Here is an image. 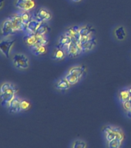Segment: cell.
<instances>
[{"mask_svg":"<svg viewBox=\"0 0 131 148\" xmlns=\"http://www.w3.org/2000/svg\"><path fill=\"white\" fill-rule=\"evenodd\" d=\"M12 60L13 66L16 69H20V70H25L29 68V59L24 53H15L12 58Z\"/></svg>","mask_w":131,"mask_h":148,"instance_id":"2","label":"cell"},{"mask_svg":"<svg viewBox=\"0 0 131 148\" xmlns=\"http://www.w3.org/2000/svg\"><path fill=\"white\" fill-rule=\"evenodd\" d=\"M122 106H123V108L124 110L126 112L128 110H130L131 109V99H128L127 101L123 102L122 103Z\"/></svg>","mask_w":131,"mask_h":148,"instance_id":"30","label":"cell"},{"mask_svg":"<svg viewBox=\"0 0 131 148\" xmlns=\"http://www.w3.org/2000/svg\"><path fill=\"white\" fill-rule=\"evenodd\" d=\"M0 32L2 37L12 36V35L16 34L17 32L9 17L5 18L2 23V25L0 27Z\"/></svg>","mask_w":131,"mask_h":148,"instance_id":"5","label":"cell"},{"mask_svg":"<svg viewBox=\"0 0 131 148\" xmlns=\"http://www.w3.org/2000/svg\"><path fill=\"white\" fill-rule=\"evenodd\" d=\"M8 110L12 114L20 113L22 111L21 109V98L16 96L9 104V106L7 107Z\"/></svg>","mask_w":131,"mask_h":148,"instance_id":"11","label":"cell"},{"mask_svg":"<svg viewBox=\"0 0 131 148\" xmlns=\"http://www.w3.org/2000/svg\"><path fill=\"white\" fill-rule=\"evenodd\" d=\"M40 35H38L36 33H26L25 36L23 37V42H25L26 46L29 47L36 45L38 41H39Z\"/></svg>","mask_w":131,"mask_h":148,"instance_id":"12","label":"cell"},{"mask_svg":"<svg viewBox=\"0 0 131 148\" xmlns=\"http://www.w3.org/2000/svg\"><path fill=\"white\" fill-rule=\"evenodd\" d=\"M3 2H4V1H3V0H0V8H2Z\"/></svg>","mask_w":131,"mask_h":148,"instance_id":"32","label":"cell"},{"mask_svg":"<svg viewBox=\"0 0 131 148\" xmlns=\"http://www.w3.org/2000/svg\"><path fill=\"white\" fill-rule=\"evenodd\" d=\"M79 28L80 27H77V26L70 27L64 33L68 36L70 39H72L73 41L79 40Z\"/></svg>","mask_w":131,"mask_h":148,"instance_id":"17","label":"cell"},{"mask_svg":"<svg viewBox=\"0 0 131 148\" xmlns=\"http://www.w3.org/2000/svg\"><path fill=\"white\" fill-rule=\"evenodd\" d=\"M67 56V55L66 51L62 48H60V47H58V46H56L54 49V50H53V53H52V58H53V60H64Z\"/></svg>","mask_w":131,"mask_h":148,"instance_id":"16","label":"cell"},{"mask_svg":"<svg viewBox=\"0 0 131 148\" xmlns=\"http://www.w3.org/2000/svg\"><path fill=\"white\" fill-rule=\"evenodd\" d=\"M73 40L72 39H70L68 36L67 35L63 34L62 36L60 37V39H59V41H58V47H60V48H65L66 46H69V44L71 43Z\"/></svg>","mask_w":131,"mask_h":148,"instance_id":"21","label":"cell"},{"mask_svg":"<svg viewBox=\"0 0 131 148\" xmlns=\"http://www.w3.org/2000/svg\"><path fill=\"white\" fill-rule=\"evenodd\" d=\"M33 17L42 23H47L52 18V14L48 9L45 8H40L33 15Z\"/></svg>","mask_w":131,"mask_h":148,"instance_id":"8","label":"cell"},{"mask_svg":"<svg viewBox=\"0 0 131 148\" xmlns=\"http://www.w3.org/2000/svg\"><path fill=\"white\" fill-rule=\"evenodd\" d=\"M128 90H129L130 95V97H131V86H130V87H129V88H128Z\"/></svg>","mask_w":131,"mask_h":148,"instance_id":"33","label":"cell"},{"mask_svg":"<svg viewBox=\"0 0 131 148\" xmlns=\"http://www.w3.org/2000/svg\"><path fill=\"white\" fill-rule=\"evenodd\" d=\"M19 89L17 86L11 82H4L0 85V93L9 92V93H15L17 94Z\"/></svg>","mask_w":131,"mask_h":148,"instance_id":"10","label":"cell"},{"mask_svg":"<svg viewBox=\"0 0 131 148\" xmlns=\"http://www.w3.org/2000/svg\"><path fill=\"white\" fill-rule=\"evenodd\" d=\"M63 49L66 51L67 56L69 57H76L80 55L81 53H83L81 50L80 43L79 42V40L73 41L69 46L63 48Z\"/></svg>","mask_w":131,"mask_h":148,"instance_id":"6","label":"cell"},{"mask_svg":"<svg viewBox=\"0 0 131 148\" xmlns=\"http://www.w3.org/2000/svg\"><path fill=\"white\" fill-rule=\"evenodd\" d=\"M94 33V29L91 25H83L79 28V42L82 43L92 39Z\"/></svg>","mask_w":131,"mask_h":148,"instance_id":"4","label":"cell"},{"mask_svg":"<svg viewBox=\"0 0 131 148\" xmlns=\"http://www.w3.org/2000/svg\"><path fill=\"white\" fill-rule=\"evenodd\" d=\"M31 103L30 102L26 99H21V109L22 111H26L29 110Z\"/></svg>","mask_w":131,"mask_h":148,"instance_id":"29","label":"cell"},{"mask_svg":"<svg viewBox=\"0 0 131 148\" xmlns=\"http://www.w3.org/2000/svg\"><path fill=\"white\" fill-rule=\"evenodd\" d=\"M9 18L13 24V26L16 32H19L21 31H25V26H24V24H23L22 18H21L20 12L12 14L9 16Z\"/></svg>","mask_w":131,"mask_h":148,"instance_id":"9","label":"cell"},{"mask_svg":"<svg viewBox=\"0 0 131 148\" xmlns=\"http://www.w3.org/2000/svg\"><path fill=\"white\" fill-rule=\"evenodd\" d=\"M50 31V27L49 26L47 23H42L39 28L36 32L38 35H42V36H46V34Z\"/></svg>","mask_w":131,"mask_h":148,"instance_id":"26","label":"cell"},{"mask_svg":"<svg viewBox=\"0 0 131 148\" xmlns=\"http://www.w3.org/2000/svg\"><path fill=\"white\" fill-rule=\"evenodd\" d=\"M86 72V68L83 66H74L70 67V69H69V73L75 74L76 76H78L79 77L82 78L83 76L84 75Z\"/></svg>","mask_w":131,"mask_h":148,"instance_id":"19","label":"cell"},{"mask_svg":"<svg viewBox=\"0 0 131 148\" xmlns=\"http://www.w3.org/2000/svg\"><path fill=\"white\" fill-rule=\"evenodd\" d=\"M122 143L123 140H120L118 139H114V140L107 141V147L110 148H119L121 147Z\"/></svg>","mask_w":131,"mask_h":148,"instance_id":"28","label":"cell"},{"mask_svg":"<svg viewBox=\"0 0 131 148\" xmlns=\"http://www.w3.org/2000/svg\"><path fill=\"white\" fill-rule=\"evenodd\" d=\"M97 45V41L95 37H93L92 39H89L87 41L80 43V47L82 53H86L90 50H93Z\"/></svg>","mask_w":131,"mask_h":148,"instance_id":"15","label":"cell"},{"mask_svg":"<svg viewBox=\"0 0 131 148\" xmlns=\"http://www.w3.org/2000/svg\"><path fill=\"white\" fill-rule=\"evenodd\" d=\"M30 49H31V52L32 53V54H34L35 56H37L44 55L47 52L46 46H43V45H35V46L30 47Z\"/></svg>","mask_w":131,"mask_h":148,"instance_id":"18","label":"cell"},{"mask_svg":"<svg viewBox=\"0 0 131 148\" xmlns=\"http://www.w3.org/2000/svg\"><path fill=\"white\" fill-rule=\"evenodd\" d=\"M17 96L15 93H9V92H4L0 93V104L4 107H8L12 100Z\"/></svg>","mask_w":131,"mask_h":148,"instance_id":"14","label":"cell"},{"mask_svg":"<svg viewBox=\"0 0 131 148\" xmlns=\"http://www.w3.org/2000/svg\"><path fill=\"white\" fill-rule=\"evenodd\" d=\"M65 78L68 81V83L70 84V85H75L76 83H78L79 81L80 80L81 78L80 77H79L78 76H76L75 74H73V73H68L65 76Z\"/></svg>","mask_w":131,"mask_h":148,"instance_id":"24","label":"cell"},{"mask_svg":"<svg viewBox=\"0 0 131 148\" xmlns=\"http://www.w3.org/2000/svg\"><path fill=\"white\" fill-rule=\"evenodd\" d=\"M20 16L21 18H22V20H23V24H24V26L25 28V26L28 25V23H29L30 20L32 19L33 16L31 15L29 12L28 11H21Z\"/></svg>","mask_w":131,"mask_h":148,"instance_id":"25","label":"cell"},{"mask_svg":"<svg viewBox=\"0 0 131 148\" xmlns=\"http://www.w3.org/2000/svg\"><path fill=\"white\" fill-rule=\"evenodd\" d=\"M41 24L42 22L36 19L35 17H32L29 23L25 26V32L26 33H36Z\"/></svg>","mask_w":131,"mask_h":148,"instance_id":"13","label":"cell"},{"mask_svg":"<svg viewBox=\"0 0 131 148\" xmlns=\"http://www.w3.org/2000/svg\"><path fill=\"white\" fill-rule=\"evenodd\" d=\"M15 6L20 11L30 12L36 7L34 0H16Z\"/></svg>","mask_w":131,"mask_h":148,"instance_id":"7","label":"cell"},{"mask_svg":"<svg viewBox=\"0 0 131 148\" xmlns=\"http://www.w3.org/2000/svg\"><path fill=\"white\" fill-rule=\"evenodd\" d=\"M15 43L16 39L11 36L2 37L0 39V53L6 59H9Z\"/></svg>","mask_w":131,"mask_h":148,"instance_id":"1","label":"cell"},{"mask_svg":"<svg viewBox=\"0 0 131 148\" xmlns=\"http://www.w3.org/2000/svg\"><path fill=\"white\" fill-rule=\"evenodd\" d=\"M126 113H127V117L130 118V119H131V109H130V110L127 111V112H126Z\"/></svg>","mask_w":131,"mask_h":148,"instance_id":"31","label":"cell"},{"mask_svg":"<svg viewBox=\"0 0 131 148\" xmlns=\"http://www.w3.org/2000/svg\"><path fill=\"white\" fill-rule=\"evenodd\" d=\"M118 97H119V100H120L121 103H123V102L127 101L128 99H130L131 97L130 95L128 88H125V89H122L121 90H120L119 94H118Z\"/></svg>","mask_w":131,"mask_h":148,"instance_id":"22","label":"cell"},{"mask_svg":"<svg viewBox=\"0 0 131 148\" xmlns=\"http://www.w3.org/2000/svg\"><path fill=\"white\" fill-rule=\"evenodd\" d=\"M114 35H115L116 38L118 40H123L127 36V32H126V29L123 26H120V27L117 28L114 32Z\"/></svg>","mask_w":131,"mask_h":148,"instance_id":"23","label":"cell"},{"mask_svg":"<svg viewBox=\"0 0 131 148\" xmlns=\"http://www.w3.org/2000/svg\"><path fill=\"white\" fill-rule=\"evenodd\" d=\"M87 143L86 142L83 140H80V139H77V140H75L73 142V143L71 144V147L73 148H85L87 147Z\"/></svg>","mask_w":131,"mask_h":148,"instance_id":"27","label":"cell"},{"mask_svg":"<svg viewBox=\"0 0 131 148\" xmlns=\"http://www.w3.org/2000/svg\"><path fill=\"white\" fill-rule=\"evenodd\" d=\"M104 133L106 141H110L114 139H118L120 140H124V134L120 127H114V126H107L104 128Z\"/></svg>","mask_w":131,"mask_h":148,"instance_id":"3","label":"cell"},{"mask_svg":"<svg viewBox=\"0 0 131 148\" xmlns=\"http://www.w3.org/2000/svg\"><path fill=\"white\" fill-rule=\"evenodd\" d=\"M70 84L68 83V81L66 79V78H61L58 79L56 83V89L58 90H67L70 88Z\"/></svg>","mask_w":131,"mask_h":148,"instance_id":"20","label":"cell"},{"mask_svg":"<svg viewBox=\"0 0 131 148\" xmlns=\"http://www.w3.org/2000/svg\"><path fill=\"white\" fill-rule=\"evenodd\" d=\"M73 2H80L81 0H73Z\"/></svg>","mask_w":131,"mask_h":148,"instance_id":"34","label":"cell"}]
</instances>
